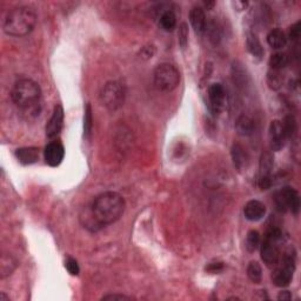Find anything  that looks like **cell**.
Wrapping results in <instances>:
<instances>
[{"label": "cell", "mask_w": 301, "mask_h": 301, "mask_svg": "<svg viewBox=\"0 0 301 301\" xmlns=\"http://www.w3.org/2000/svg\"><path fill=\"white\" fill-rule=\"evenodd\" d=\"M125 199L117 192H104L94 199L91 212L98 223L106 226L118 221L125 212Z\"/></svg>", "instance_id": "obj_1"}, {"label": "cell", "mask_w": 301, "mask_h": 301, "mask_svg": "<svg viewBox=\"0 0 301 301\" xmlns=\"http://www.w3.org/2000/svg\"><path fill=\"white\" fill-rule=\"evenodd\" d=\"M37 24V14L29 6H19L11 10L4 20L3 29L12 37H25L32 32Z\"/></svg>", "instance_id": "obj_2"}, {"label": "cell", "mask_w": 301, "mask_h": 301, "mask_svg": "<svg viewBox=\"0 0 301 301\" xmlns=\"http://www.w3.org/2000/svg\"><path fill=\"white\" fill-rule=\"evenodd\" d=\"M11 98L19 109L35 113L40 104L41 90L32 79H20L12 87Z\"/></svg>", "instance_id": "obj_3"}, {"label": "cell", "mask_w": 301, "mask_h": 301, "mask_svg": "<svg viewBox=\"0 0 301 301\" xmlns=\"http://www.w3.org/2000/svg\"><path fill=\"white\" fill-rule=\"evenodd\" d=\"M154 85L161 92H172L180 82V73L176 66L172 64H160L153 72Z\"/></svg>", "instance_id": "obj_4"}, {"label": "cell", "mask_w": 301, "mask_h": 301, "mask_svg": "<svg viewBox=\"0 0 301 301\" xmlns=\"http://www.w3.org/2000/svg\"><path fill=\"white\" fill-rule=\"evenodd\" d=\"M126 97L125 87L118 81H109L102 87L100 100L109 111H117L124 105Z\"/></svg>", "instance_id": "obj_5"}, {"label": "cell", "mask_w": 301, "mask_h": 301, "mask_svg": "<svg viewBox=\"0 0 301 301\" xmlns=\"http://www.w3.org/2000/svg\"><path fill=\"white\" fill-rule=\"evenodd\" d=\"M295 269L294 255L285 254L280 258L278 265L275 266L274 272L272 274V280L276 287H286L291 284L293 279V273Z\"/></svg>", "instance_id": "obj_6"}, {"label": "cell", "mask_w": 301, "mask_h": 301, "mask_svg": "<svg viewBox=\"0 0 301 301\" xmlns=\"http://www.w3.org/2000/svg\"><path fill=\"white\" fill-rule=\"evenodd\" d=\"M274 166V158L269 150H265L260 157L258 185L261 189H267L272 185V171Z\"/></svg>", "instance_id": "obj_7"}, {"label": "cell", "mask_w": 301, "mask_h": 301, "mask_svg": "<svg viewBox=\"0 0 301 301\" xmlns=\"http://www.w3.org/2000/svg\"><path fill=\"white\" fill-rule=\"evenodd\" d=\"M278 243L279 240L271 239V238L265 235V240L261 245V259L268 267H275L280 260Z\"/></svg>", "instance_id": "obj_8"}, {"label": "cell", "mask_w": 301, "mask_h": 301, "mask_svg": "<svg viewBox=\"0 0 301 301\" xmlns=\"http://www.w3.org/2000/svg\"><path fill=\"white\" fill-rule=\"evenodd\" d=\"M268 137H269V146L271 149L274 152L283 149L286 141V136H285V131L283 127V122L279 120H273L269 125L268 130Z\"/></svg>", "instance_id": "obj_9"}, {"label": "cell", "mask_w": 301, "mask_h": 301, "mask_svg": "<svg viewBox=\"0 0 301 301\" xmlns=\"http://www.w3.org/2000/svg\"><path fill=\"white\" fill-rule=\"evenodd\" d=\"M209 109L213 113H219L224 109L226 101V92L224 86L219 82H214L208 87Z\"/></svg>", "instance_id": "obj_10"}, {"label": "cell", "mask_w": 301, "mask_h": 301, "mask_svg": "<svg viewBox=\"0 0 301 301\" xmlns=\"http://www.w3.org/2000/svg\"><path fill=\"white\" fill-rule=\"evenodd\" d=\"M45 161L51 167H58L64 160L65 148L60 141H52L46 146L45 152Z\"/></svg>", "instance_id": "obj_11"}, {"label": "cell", "mask_w": 301, "mask_h": 301, "mask_svg": "<svg viewBox=\"0 0 301 301\" xmlns=\"http://www.w3.org/2000/svg\"><path fill=\"white\" fill-rule=\"evenodd\" d=\"M64 125V109L61 105H57L53 110L52 117L46 125V137L52 139L57 137Z\"/></svg>", "instance_id": "obj_12"}, {"label": "cell", "mask_w": 301, "mask_h": 301, "mask_svg": "<svg viewBox=\"0 0 301 301\" xmlns=\"http://www.w3.org/2000/svg\"><path fill=\"white\" fill-rule=\"evenodd\" d=\"M244 214L249 221H259L266 214V206L259 200H249L244 207Z\"/></svg>", "instance_id": "obj_13"}, {"label": "cell", "mask_w": 301, "mask_h": 301, "mask_svg": "<svg viewBox=\"0 0 301 301\" xmlns=\"http://www.w3.org/2000/svg\"><path fill=\"white\" fill-rule=\"evenodd\" d=\"M189 20H191L196 33L203 34L204 32H206V29H207V19H206V14L201 7H193L191 12H189Z\"/></svg>", "instance_id": "obj_14"}, {"label": "cell", "mask_w": 301, "mask_h": 301, "mask_svg": "<svg viewBox=\"0 0 301 301\" xmlns=\"http://www.w3.org/2000/svg\"><path fill=\"white\" fill-rule=\"evenodd\" d=\"M235 130L238 134L243 137H249L254 133L255 130V122L253 120L252 118H249L248 116H240L236 119L235 121Z\"/></svg>", "instance_id": "obj_15"}, {"label": "cell", "mask_w": 301, "mask_h": 301, "mask_svg": "<svg viewBox=\"0 0 301 301\" xmlns=\"http://www.w3.org/2000/svg\"><path fill=\"white\" fill-rule=\"evenodd\" d=\"M15 157L24 165H31L39 159V149L37 147H23L15 150Z\"/></svg>", "instance_id": "obj_16"}, {"label": "cell", "mask_w": 301, "mask_h": 301, "mask_svg": "<svg viewBox=\"0 0 301 301\" xmlns=\"http://www.w3.org/2000/svg\"><path fill=\"white\" fill-rule=\"evenodd\" d=\"M231 153H232V159H233V162H234L235 167L239 169V171L246 169L248 165V156L243 146L239 144L233 145Z\"/></svg>", "instance_id": "obj_17"}, {"label": "cell", "mask_w": 301, "mask_h": 301, "mask_svg": "<svg viewBox=\"0 0 301 301\" xmlns=\"http://www.w3.org/2000/svg\"><path fill=\"white\" fill-rule=\"evenodd\" d=\"M246 46H247V51L251 53L254 58L261 59L264 57V47L261 45V42L259 40L258 35L253 32H248L247 33V38H246Z\"/></svg>", "instance_id": "obj_18"}, {"label": "cell", "mask_w": 301, "mask_h": 301, "mask_svg": "<svg viewBox=\"0 0 301 301\" xmlns=\"http://www.w3.org/2000/svg\"><path fill=\"white\" fill-rule=\"evenodd\" d=\"M283 191L285 193V198H286L288 211H291L293 214H298L300 209L299 193L292 187H284Z\"/></svg>", "instance_id": "obj_19"}, {"label": "cell", "mask_w": 301, "mask_h": 301, "mask_svg": "<svg viewBox=\"0 0 301 301\" xmlns=\"http://www.w3.org/2000/svg\"><path fill=\"white\" fill-rule=\"evenodd\" d=\"M267 42L269 46L273 47V49L275 50L283 49V47L286 46L287 44L286 34L284 33V31H281L279 29L272 30L271 32L267 34Z\"/></svg>", "instance_id": "obj_20"}, {"label": "cell", "mask_w": 301, "mask_h": 301, "mask_svg": "<svg viewBox=\"0 0 301 301\" xmlns=\"http://www.w3.org/2000/svg\"><path fill=\"white\" fill-rule=\"evenodd\" d=\"M288 64H290V57L286 53L278 52L272 54L271 58H269V67H271V70L283 71L284 69H286Z\"/></svg>", "instance_id": "obj_21"}, {"label": "cell", "mask_w": 301, "mask_h": 301, "mask_svg": "<svg viewBox=\"0 0 301 301\" xmlns=\"http://www.w3.org/2000/svg\"><path fill=\"white\" fill-rule=\"evenodd\" d=\"M160 26L162 30L171 32L177 26V17L172 11H166L160 17Z\"/></svg>", "instance_id": "obj_22"}, {"label": "cell", "mask_w": 301, "mask_h": 301, "mask_svg": "<svg viewBox=\"0 0 301 301\" xmlns=\"http://www.w3.org/2000/svg\"><path fill=\"white\" fill-rule=\"evenodd\" d=\"M247 276L254 284H260L263 280V269L256 261H252L247 266Z\"/></svg>", "instance_id": "obj_23"}, {"label": "cell", "mask_w": 301, "mask_h": 301, "mask_svg": "<svg viewBox=\"0 0 301 301\" xmlns=\"http://www.w3.org/2000/svg\"><path fill=\"white\" fill-rule=\"evenodd\" d=\"M15 267H17V263L15 260L12 258L11 255H5L2 256V264H0V269H2V278H6L7 275H11L12 272L14 271Z\"/></svg>", "instance_id": "obj_24"}, {"label": "cell", "mask_w": 301, "mask_h": 301, "mask_svg": "<svg viewBox=\"0 0 301 301\" xmlns=\"http://www.w3.org/2000/svg\"><path fill=\"white\" fill-rule=\"evenodd\" d=\"M283 82H284V77L281 75L280 71H274V70L269 71L267 75V84L269 86V89L274 91L279 90L281 89V86H283Z\"/></svg>", "instance_id": "obj_25"}, {"label": "cell", "mask_w": 301, "mask_h": 301, "mask_svg": "<svg viewBox=\"0 0 301 301\" xmlns=\"http://www.w3.org/2000/svg\"><path fill=\"white\" fill-rule=\"evenodd\" d=\"M260 234L258 231L255 229H252V231L248 232L247 238H246V248L248 252H255L256 248L259 247L260 245Z\"/></svg>", "instance_id": "obj_26"}, {"label": "cell", "mask_w": 301, "mask_h": 301, "mask_svg": "<svg viewBox=\"0 0 301 301\" xmlns=\"http://www.w3.org/2000/svg\"><path fill=\"white\" fill-rule=\"evenodd\" d=\"M283 127L285 131L286 138H293L295 136L298 127H296V121L293 116H287L283 122Z\"/></svg>", "instance_id": "obj_27"}, {"label": "cell", "mask_w": 301, "mask_h": 301, "mask_svg": "<svg viewBox=\"0 0 301 301\" xmlns=\"http://www.w3.org/2000/svg\"><path fill=\"white\" fill-rule=\"evenodd\" d=\"M92 107L90 104H87L85 110V117H84V136L89 139L91 133H92Z\"/></svg>", "instance_id": "obj_28"}, {"label": "cell", "mask_w": 301, "mask_h": 301, "mask_svg": "<svg viewBox=\"0 0 301 301\" xmlns=\"http://www.w3.org/2000/svg\"><path fill=\"white\" fill-rule=\"evenodd\" d=\"M273 200H274L276 211L280 213H285L288 211L287 203H286V199H285V194H284L283 188H281L280 191H276L274 193V198H273Z\"/></svg>", "instance_id": "obj_29"}, {"label": "cell", "mask_w": 301, "mask_h": 301, "mask_svg": "<svg viewBox=\"0 0 301 301\" xmlns=\"http://www.w3.org/2000/svg\"><path fill=\"white\" fill-rule=\"evenodd\" d=\"M178 37H179V44L183 49H186L188 42V25L186 23H181L179 26V32H178Z\"/></svg>", "instance_id": "obj_30"}, {"label": "cell", "mask_w": 301, "mask_h": 301, "mask_svg": "<svg viewBox=\"0 0 301 301\" xmlns=\"http://www.w3.org/2000/svg\"><path fill=\"white\" fill-rule=\"evenodd\" d=\"M65 267L71 275H78L79 272H80V268H79L78 261L75 260L72 256H69L65 261Z\"/></svg>", "instance_id": "obj_31"}, {"label": "cell", "mask_w": 301, "mask_h": 301, "mask_svg": "<svg viewBox=\"0 0 301 301\" xmlns=\"http://www.w3.org/2000/svg\"><path fill=\"white\" fill-rule=\"evenodd\" d=\"M300 32H301V23L298 22L294 25L291 26L290 29V38L293 41H298L300 39Z\"/></svg>", "instance_id": "obj_32"}, {"label": "cell", "mask_w": 301, "mask_h": 301, "mask_svg": "<svg viewBox=\"0 0 301 301\" xmlns=\"http://www.w3.org/2000/svg\"><path fill=\"white\" fill-rule=\"evenodd\" d=\"M206 31H207V29H206ZM208 31H209V39H211V40L214 44H217L218 41H219L220 33H219V29H218L217 24L213 23L211 25V27L208 29Z\"/></svg>", "instance_id": "obj_33"}, {"label": "cell", "mask_w": 301, "mask_h": 301, "mask_svg": "<svg viewBox=\"0 0 301 301\" xmlns=\"http://www.w3.org/2000/svg\"><path fill=\"white\" fill-rule=\"evenodd\" d=\"M224 269V264L223 263H213L209 264L207 267H206V271L212 273V274H216V273H220Z\"/></svg>", "instance_id": "obj_34"}, {"label": "cell", "mask_w": 301, "mask_h": 301, "mask_svg": "<svg viewBox=\"0 0 301 301\" xmlns=\"http://www.w3.org/2000/svg\"><path fill=\"white\" fill-rule=\"evenodd\" d=\"M131 296H126L124 294H109L102 296V300H131Z\"/></svg>", "instance_id": "obj_35"}, {"label": "cell", "mask_w": 301, "mask_h": 301, "mask_svg": "<svg viewBox=\"0 0 301 301\" xmlns=\"http://www.w3.org/2000/svg\"><path fill=\"white\" fill-rule=\"evenodd\" d=\"M291 299H292V295L288 291L280 292L279 295H278V300H283L284 301V300H291Z\"/></svg>", "instance_id": "obj_36"}, {"label": "cell", "mask_w": 301, "mask_h": 301, "mask_svg": "<svg viewBox=\"0 0 301 301\" xmlns=\"http://www.w3.org/2000/svg\"><path fill=\"white\" fill-rule=\"evenodd\" d=\"M0 301H10V296H7L5 293H0Z\"/></svg>", "instance_id": "obj_37"}]
</instances>
